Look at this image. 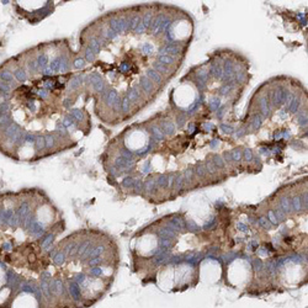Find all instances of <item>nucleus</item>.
I'll return each mask as SVG.
<instances>
[{
    "mask_svg": "<svg viewBox=\"0 0 308 308\" xmlns=\"http://www.w3.org/2000/svg\"><path fill=\"white\" fill-rule=\"evenodd\" d=\"M159 53L160 56L162 54H178L179 53V47L174 43H169V45H165L163 46L162 48H159Z\"/></svg>",
    "mask_w": 308,
    "mask_h": 308,
    "instance_id": "nucleus-1",
    "label": "nucleus"
},
{
    "mask_svg": "<svg viewBox=\"0 0 308 308\" xmlns=\"http://www.w3.org/2000/svg\"><path fill=\"white\" fill-rule=\"evenodd\" d=\"M139 88L142 89L146 94L151 93V91H153V89H154L153 83L149 80L147 77H142V78H140V80H139Z\"/></svg>",
    "mask_w": 308,
    "mask_h": 308,
    "instance_id": "nucleus-2",
    "label": "nucleus"
},
{
    "mask_svg": "<svg viewBox=\"0 0 308 308\" xmlns=\"http://www.w3.org/2000/svg\"><path fill=\"white\" fill-rule=\"evenodd\" d=\"M160 129L163 131L164 135L171 136L174 132H175V124H174L171 121H163L160 124Z\"/></svg>",
    "mask_w": 308,
    "mask_h": 308,
    "instance_id": "nucleus-3",
    "label": "nucleus"
},
{
    "mask_svg": "<svg viewBox=\"0 0 308 308\" xmlns=\"http://www.w3.org/2000/svg\"><path fill=\"white\" fill-rule=\"evenodd\" d=\"M282 89H284L282 86H279L277 89L274 90L272 102H274V105H275V106H280V105L284 104V101H282Z\"/></svg>",
    "mask_w": 308,
    "mask_h": 308,
    "instance_id": "nucleus-4",
    "label": "nucleus"
},
{
    "mask_svg": "<svg viewBox=\"0 0 308 308\" xmlns=\"http://www.w3.org/2000/svg\"><path fill=\"white\" fill-rule=\"evenodd\" d=\"M146 77L151 80L152 83L154 81V83H157V84H159V83H162V77H160V74L158 73V72H155L154 69H148L147 70V73H146Z\"/></svg>",
    "mask_w": 308,
    "mask_h": 308,
    "instance_id": "nucleus-5",
    "label": "nucleus"
},
{
    "mask_svg": "<svg viewBox=\"0 0 308 308\" xmlns=\"http://www.w3.org/2000/svg\"><path fill=\"white\" fill-rule=\"evenodd\" d=\"M259 105H260V110H261V113L265 116V117H268L270 115V107H269V101H268V97H261L260 101H259Z\"/></svg>",
    "mask_w": 308,
    "mask_h": 308,
    "instance_id": "nucleus-6",
    "label": "nucleus"
},
{
    "mask_svg": "<svg viewBox=\"0 0 308 308\" xmlns=\"http://www.w3.org/2000/svg\"><path fill=\"white\" fill-rule=\"evenodd\" d=\"M166 19V16L165 15H163V14H160V15H158L157 18L152 21V23H151V29H152V31H153V33H155L157 32V30L159 29V26L163 23V21Z\"/></svg>",
    "mask_w": 308,
    "mask_h": 308,
    "instance_id": "nucleus-7",
    "label": "nucleus"
},
{
    "mask_svg": "<svg viewBox=\"0 0 308 308\" xmlns=\"http://www.w3.org/2000/svg\"><path fill=\"white\" fill-rule=\"evenodd\" d=\"M202 100H203V95H198L197 97H196V100L195 101L191 104L190 106H189V109H187V113L189 115H192L195 111H197V109L200 107V105H201V102H202Z\"/></svg>",
    "mask_w": 308,
    "mask_h": 308,
    "instance_id": "nucleus-8",
    "label": "nucleus"
},
{
    "mask_svg": "<svg viewBox=\"0 0 308 308\" xmlns=\"http://www.w3.org/2000/svg\"><path fill=\"white\" fill-rule=\"evenodd\" d=\"M157 62H159L164 65H171V64L175 63V58H174L173 56H169V54H162V56L159 54Z\"/></svg>",
    "mask_w": 308,
    "mask_h": 308,
    "instance_id": "nucleus-9",
    "label": "nucleus"
},
{
    "mask_svg": "<svg viewBox=\"0 0 308 308\" xmlns=\"http://www.w3.org/2000/svg\"><path fill=\"white\" fill-rule=\"evenodd\" d=\"M196 77H197L198 81H201V83H203V84H206V83L209 81V79H210L209 70H207V69H200L196 73Z\"/></svg>",
    "mask_w": 308,
    "mask_h": 308,
    "instance_id": "nucleus-10",
    "label": "nucleus"
},
{
    "mask_svg": "<svg viewBox=\"0 0 308 308\" xmlns=\"http://www.w3.org/2000/svg\"><path fill=\"white\" fill-rule=\"evenodd\" d=\"M165 137V135L163 133V131L160 129V127L158 126H153L152 127V138L154 140H163Z\"/></svg>",
    "mask_w": 308,
    "mask_h": 308,
    "instance_id": "nucleus-11",
    "label": "nucleus"
},
{
    "mask_svg": "<svg viewBox=\"0 0 308 308\" xmlns=\"http://www.w3.org/2000/svg\"><path fill=\"white\" fill-rule=\"evenodd\" d=\"M174 26H175V22H171L170 26H168L165 29V36H166V40L168 41H175V35H174Z\"/></svg>",
    "mask_w": 308,
    "mask_h": 308,
    "instance_id": "nucleus-12",
    "label": "nucleus"
},
{
    "mask_svg": "<svg viewBox=\"0 0 308 308\" xmlns=\"http://www.w3.org/2000/svg\"><path fill=\"white\" fill-rule=\"evenodd\" d=\"M209 107L211 111H217L221 107V100L218 97H212L209 101Z\"/></svg>",
    "mask_w": 308,
    "mask_h": 308,
    "instance_id": "nucleus-13",
    "label": "nucleus"
},
{
    "mask_svg": "<svg viewBox=\"0 0 308 308\" xmlns=\"http://www.w3.org/2000/svg\"><path fill=\"white\" fill-rule=\"evenodd\" d=\"M296 119H297V121H298L299 126H302V127H306V126H307V115H306L304 111L298 112L297 116H296Z\"/></svg>",
    "mask_w": 308,
    "mask_h": 308,
    "instance_id": "nucleus-14",
    "label": "nucleus"
},
{
    "mask_svg": "<svg viewBox=\"0 0 308 308\" xmlns=\"http://www.w3.org/2000/svg\"><path fill=\"white\" fill-rule=\"evenodd\" d=\"M153 67H154V70H155V72H160V73H163V74H168V73L170 72L168 67L164 65V64H162V63H159V62H154Z\"/></svg>",
    "mask_w": 308,
    "mask_h": 308,
    "instance_id": "nucleus-15",
    "label": "nucleus"
},
{
    "mask_svg": "<svg viewBox=\"0 0 308 308\" xmlns=\"http://www.w3.org/2000/svg\"><path fill=\"white\" fill-rule=\"evenodd\" d=\"M261 117L259 115H254L253 119H252V128L253 129H259L260 126H261Z\"/></svg>",
    "mask_w": 308,
    "mask_h": 308,
    "instance_id": "nucleus-16",
    "label": "nucleus"
},
{
    "mask_svg": "<svg viewBox=\"0 0 308 308\" xmlns=\"http://www.w3.org/2000/svg\"><path fill=\"white\" fill-rule=\"evenodd\" d=\"M299 105H301V101H299V99L298 97H293V100H292V104H291V106H290V111L292 112V113H296V112H298V107H299Z\"/></svg>",
    "mask_w": 308,
    "mask_h": 308,
    "instance_id": "nucleus-17",
    "label": "nucleus"
},
{
    "mask_svg": "<svg viewBox=\"0 0 308 308\" xmlns=\"http://www.w3.org/2000/svg\"><path fill=\"white\" fill-rule=\"evenodd\" d=\"M128 22H129V23H128V27H129L131 30H135V29L137 27V25L140 22V18H139L138 15H135L131 20H128Z\"/></svg>",
    "mask_w": 308,
    "mask_h": 308,
    "instance_id": "nucleus-18",
    "label": "nucleus"
},
{
    "mask_svg": "<svg viewBox=\"0 0 308 308\" xmlns=\"http://www.w3.org/2000/svg\"><path fill=\"white\" fill-rule=\"evenodd\" d=\"M230 157H232V160L239 162L240 159H242V157H243L242 151H240V149H233V151L230 152Z\"/></svg>",
    "mask_w": 308,
    "mask_h": 308,
    "instance_id": "nucleus-19",
    "label": "nucleus"
},
{
    "mask_svg": "<svg viewBox=\"0 0 308 308\" xmlns=\"http://www.w3.org/2000/svg\"><path fill=\"white\" fill-rule=\"evenodd\" d=\"M213 164L216 165V168H223L224 166V160H223V158L221 157V155H218V154H216V155H213Z\"/></svg>",
    "mask_w": 308,
    "mask_h": 308,
    "instance_id": "nucleus-20",
    "label": "nucleus"
},
{
    "mask_svg": "<svg viewBox=\"0 0 308 308\" xmlns=\"http://www.w3.org/2000/svg\"><path fill=\"white\" fill-rule=\"evenodd\" d=\"M280 206H281V209L284 210V211L291 212V203H290V200H288V198H286V197L282 198L281 202H280Z\"/></svg>",
    "mask_w": 308,
    "mask_h": 308,
    "instance_id": "nucleus-21",
    "label": "nucleus"
},
{
    "mask_svg": "<svg viewBox=\"0 0 308 308\" xmlns=\"http://www.w3.org/2000/svg\"><path fill=\"white\" fill-rule=\"evenodd\" d=\"M205 168H206V171H209L210 174H214L216 170H217V168H216V165L213 164L212 160H206V163H205Z\"/></svg>",
    "mask_w": 308,
    "mask_h": 308,
    "instance_id": "nucleus-22",
    "label": "nucleus"
},
{
    "mask_svg": "<svg viewBox=\"0 0 308 308\" xmlns=\"http://www.w3.org/2000/svg\"><path fill=\"white\" fill-rule=\"evenodd\" d=\"M140 51H142L144 54H152L153 51H154V47L151 43H144V45H142V47H140Z\"/></svg>",
    "mask_w": 308,
    "mask_h": 308,
    "instance_id": "nucleus-23",
    "label": "nucleus"
},
{
    "mask_svg": "<svg viewBox=\"0 0 308 308\" xmlns=\"http://www.w3.org/2000/svg\"><path fill=\"white\" fill-rule=\"evenodd\" d=\"M152 18H153V14H152V12H147V14L144 15V18H143V20H142V23L144 25V27H146V29L151 26V23H152Z\"/></svg>",
    "mask_w": 308,
    "mask_h": 308,
    "instance_id": "nucleus-24",
    "label": "nucleus"
},
{
    "mask_svg": "<svg viewBox=\"0 0 308 308\" xmlns=\"http://www.w3.org/2000/svg\"><path fill=\"white\" fill-rule=\"evenodd\" d=\"M157 182L160 187H168V175H160L158 178Z\"/></svg>",
    "mask_w": 308,
    "mask_h": 308,
    "instance_id": "nucleus-25",
    "label": "nucleus"
},
{
    "mask_svg": "<svg viewBox=\"0 0 308 308\" xmlns=\"http://www.w3.org/2000/svg\"><path fill=\"white\" fill-rule=\"evenodd\" d=\"M245 79H247V75L243 70H240L238 73L234 74V80L236 81H239V83H245Z\"/></svg>",
    "mask_w": 308,
    "mask_h": 308,
    "instance_id": "nucleus-26",
    "label": "nucleus"
},
{
    "mask_svg": "<svg viewBox=\"0 0 308 308\" xmlns=\"http://www.w3.org/2000/svg\"><path fill=\"white\" fill-rule=\"evenodd\" d=\"M293 97H295L293 94H291V93L287 94V96H286V99H285V102H284V104H285V110H284V111L290 110V106H291V104H292Z\"/></svg>",
    "mask_w": 308,
    "mask_h": 308,
    "instance_id": "nucleus-27",
    "label": "nucleus"
},
{
    "mask_svg": "<svg viewBox=\"0 0 308 308\" xmlns=\"http://www.w3.org/2000/svg\"><path fill=\"white\" fill-rule=\"evenodd\" d=\"M72 117L77 119V120H79V121H83V120H84V113H83V111L75 109V110L72 111Z\"/></svg>",
    "mask_w": 308,
    "mask_h": 308,
    "instance_id": "nucleus-28",
    "label": "nucleus"
},
{
    "mask_svg": "<svg viewBox=\"0 0 308 308\" xmlns=\"http://www.w3.org/2000/svg\"><path fill=\"white\" fill-rule=\"evenodd\" d=\"M121 107H122L123 112H128L129 111V100H128L127 96H124V99L121 101Z\"/></svg>",
    "mask_w": 308,
    "mask_h": 308,
    "instance_id": "nucleus-29",
    "label": "nucleus"
},
{
    "mask_svg": "<svg viewBox=\"0 0 308 308\" xmlns=\"http://www.w3.org/2000/svg\"><path fill=\"white\" fill-rule=\"evenodd\" d=\"M222 77H223V67L219 63H217V68H216V72H214V78L221 80Z\"/></svg>",
    "mask_w": 308,
    "mask_h": 308,
    "instance_id": "nucleus-30",
    "label": "nucleus"
},
{
    "mask_svg": "<svg viewBox=\"0 0 308 308\" xmlns=\"http://www.w3.org/2000/svg\"><path fill=\"white\" fill-rule=\"evenodd\" d=\"M206 168H205V165L203 164H197V166H196V174L198 176H205L206 175Z\"/></svg>",
    "mask_w": 308,
    "mask_h": 308,
    "instance_id": "nucleus-31",
    "label": "nucleus"
},
{
    "mask_svg": "<svg viewBox=\"0 0 308 308\" xmlns=\"http://www.w3.org/2000/svg\"><path fill=\"white\" fill-rule=\"evenodd\" d=\"M232 85H227V84H224L223 86H221V89H219V95H222V96H224V95H227V94H229V91L232 90Z\"/></svg>",
    "mask_w": 308,
    "mask_h": 308,
    "instance_id": "nucleus-32",
    "label": "nucleus"
},
{
    "mask_svg": "<svg viewBox=\"0 0 308 308\" xmlns=\"http://www.w3.org/2000/svg\"><path fill=\"white\" fill-rule=\"evenodd\" d=\"M221 129L224 132V133H227V135H230V133H233V127L232 126H229V124H226V123H222L221 124Z\"/></svg>",
    "mask_w": 308,
    "mask_h": 308,
    "instance_id": "nucleus-33",
    "label": "nucleus"
},
{
    "mask_svg": "<svg viewBox=\"0 0 308 308\" xmlns=\"http://www.w3.org/2000/svg\"><path fill=\"white\" fill-rule=\"evenodd\" d=\"M85 58H86V61H88V62H93V61L95 59V54H94V52L91 51L90 48L86 49V52H85Z\"/></svg>",
    "mask_w": 308,
    "mask_h": 308,
    "instance_id": "nucleus-34",
    "label": "nucleus"
},
{
    "mask_svg": "<svg viewBox=\"0 0 308 308\" xmlns=\"http://www.w3.org/2000/svg\"><path fill=\"white\" fill-rule=\"evenodd\" d=\"M292 203H293V209H295L296 211H299V210H301V200H299L298 197H293Z\"/></svg>",
    "mask_w": 308,
    "mask_h": 308,
    "instance_id": "nucleus-35",
    "label": "nucleus"
},
{
    "mask_svg": "<svg viewBox=\"0 0 308 308\" xmlns=\"http://www.w3.org/2000/svg\"><path fill=\"white\" fill-rule=\"evenodd\" d=\"M242 154L245 158V160H252L253 159V153H252L250 149H244V152Z\"/></svg>",
    "mask_w": 308,
    "mask_h": 308,
    "instance_id": "nucleus-36",
    "label": "nucleus"
},
{
    "mask_svg": "<svg viewBox=\"0 0 308 308\" xmlns=\"http://www.w3.org/2000/svg\"><path fill=\"white\" fill-rule=\"evenodd\" d=\"M259 222H260V224H261V226H263L264 228H266V229H269V228L271 227V224H270V222H269L268 219H266L265 217H261V218L259 219Z\"/></svg>",
    "mask_w": 308,
    "mask_h": 308,
    "instance_id": "nucleus-37",
    "label": "nucleus"
},
{
    "mask_svg": "<svg viewBox=\"0 0 308 308\" xmlns=\"http://www.w3.org/2000/svg\"><path fill=\"white\" fill-rule=\"evenodd\" d=\"M185 120H186L185 115H179L178 119H176V121H178V127H182V126H184Z\"/></svg>",
    "mask_w": 308,
    "mask_h": 308,
    "instance_id": "nucleus-38",
    "label": "nucleus"
},
{
    "mask_svg": "<svg viewBox=\"0 0 308 308\" xmlns=\"http://www.w3.org/2000/svg\"><path fill=\"white\" fill-rule=\"evenodd\" d=\"M84 65H85V62H84V59H81V58H78V59L74 61V67H75V68H83Z\"/></svg>",
    "mask_w": 308,
    "mask_h": 308,
    "instance_id": "nucleus-39",
    "label": "nucleus"
},
{
    "mask_svg": "<svg viewBox=\"0 0 308 308\" xmlns=\"http://www.w3.org/2000/svg\"><path fill=\"white\" fill-rule=\"evenodd\" d=\"M135 31H136L137 33H139V35H140V33H144V32H146V27H144V25H143L142 22H139V23L137 25V27L135 29Z\"/></svg>",
    "mask_w": 308,
    "mask_h": 308,
    "instance_id": "nucleus-40",
    "label": "nucleus"
},
{
    "mask_svg": "<svg viewBox=\"0 0 308 308\" xmlns=\"http://www.w3.org/2000/svg\"><path fill=\"white\" fill-rule=\"evenodd\" d=\"M276 218H279L280 221H284V219H285V213L282 212V210H280V209L276 210Z\"/></svg>",
    "mask_w": 308,
    "mask_h": 308,
    "instance_id": "nucleus-41",
    "label": "nucleus"
},
{
    "mask_svg": "<svg viewBox=\"0 0 308 308\" xmlns=\"http://www.w3.org/2000/svg\"><path fill=\"white\" fill-rule=\"evenodd\" d=\"M224 112H226V107H224V106H221L219 109L217 110V117H218V119H222V117H223V115H224Z\"/></svg>",
    "mask_w": 308,
    "mask_h": 308,
    "instance_id": "nucleus-42",
    "label": "nucleus"
},
{
    "mask_svg": "<svg viewBox=\"0 0 308 308\" xmlns=\"http://www.w3.org/2000/svg\"><path fill=\"white\" fill-rule=\"evenodd\" d=\"M191 176H192V170H191V169H187V170H185L184 176H182V178H184L185 180H190Z\"/></svg>",
    "mask_w": 308,
    "mask_h": 308,
    "instance_id": "nucleus-43",
    "label": "nucleus"
},
{
    "mask_svg": "<svg viewBox=\"0 0 308 308\" xmlns=\"http://www.w3.org/2000/svg\"><path fill=\"white\" fill-rule=\"evenodd\" d=\"M269 218H270V221H271L272 223L277 224V218H276L275 213H274V211H270V212H269Z\"/></svg>",
    "mask_w": 308,
    "mask_h": 308,
    "instance_id": "nucleus-44",
    "label": "nucleus"
},
{
    "mask_svg": "<svg viewBox=\"0 0 308 308\" xmlns=\"http://www.w3.org/2000/svg\"><path fill=\"white\" fill-rule=\"evenodd\" d=\"M203 128H205L206 131H209V132H210V131H212V129L214 128V124L211 123V122H207V123L203 124Z\"/></svg>",
    "mask_w": 308,
    "mask_h": 308,
    "instance_id": "nucleus-45",
    "label": "nucleus"
},
{
    "mask_svg": "<svg viewBox=\"0 0 308 308\" xmlns=\"http://www.w3.org/2000/svg\"><path fill=\"white\" fill-rule=\"evenodd\" d=\"M244 133H245V128H240V129L237 131V133L234 136H236V138H240V137L244 136Z\"/></svg>",
    "mask_w": 308,
    "mask_h": 308,
    "instance_id": "nucleus-46",
    "label": "nucleus"
},
{
    "mask_svg": "<svg viewBox=\"0 0 308 308\" xmlns=\"http://www.w3.org/2000/svg\"><path fill=\"white\" fill-rule=\"evenodd\" d=\"M120 69H121V72H128L129 70V64H127V63H122L121 64V67H120Z\"/></svg>",
    "mask_w": 308,
    "mask_h": 308,
    "instance_id": "nucleus-47",
    "label": "nucleus"
},
{
    "mask_svg": "<svg viewBox=\"0 0 308 308\" xmlns=\"http://www.w3.org/2000/svg\"><path fill=\"white\" fill-rule=\"evenodd\" d=\"M223 158H224V160L226 162H232V157H230V153L229 152H224V154H223Z\"/></svg>",
    "mask_w": 308,
    "mask_h": 308,
    "instance_id": "nucleus-48",
    "label": "nucleus"
},
{
    "mask_svg": "<svg viewBox=\"0 0 308 308\" xmlns=\"http://www.w3.org/2000/svg\"><path fill=\"white\" fill-rule=\"evenodd\" d=\"M149 170H151V163H149V162H146V164H144V166H143V173L147 174Z\"/></svg>",
    "mask_w": 308,
    "mask_h": 308,
    "instance_id": "nucleus-49",
    "label": "nucleus"
},
{
    "mask_svg": "<svg viewBox=\"0 0 308 308\" xmlns=\"http://www.w3.org/2000/svg\"><path fill=\"white\" fill-rule=\"evenodd\" d=\"M218 146H219V142H218V139H213V140H212V142L210 143V147H211L212 149H214L216 147H218Z\"/></svg>",
    "mask_w": 308,
    "mask_h": 308,
    "instance_id": "nucleus-50",
    "label": "nucleus"
},
{
    "mask_svg": "<svg viewBox=\"0 0 308 308\" xmlns=\"http://www.w3.org/2000/svg\"><path fill=\"white\" fill-rule=\"evenodd\" d=\"M282 133V137L284 138H286V139H290L291 138V132L290 131H284V132H281Z\"/></svg>",
    "mask_w": 308,
    "mask_h": 308,
    "instance_id": "nucleus-51",
    "label": "nucleus"
},
{
    "mask_svg": "<svg viewBox=\"0 0 308 308\" xmlns=\"http://www.w3.org/2000/svg\"><path fill=\"white\" fill-rule=\"evenodd\" d=\"M281 137H282V133H281L280 131H277V132L274 133V139H275V140H279Z\"/></svg>",
    "mask_w": 308,
    "mask_h": 308,
    "instance_id": "nucleus-52",
    "label": "nucleus"
},
{
    "mask_svg": "<svg viewBox=\"0 0 308 308\" xmlns=\"http://www.w3.org/2000/svg\"><path fill=\"white\" fill-rule=\"evenodd\" d=\"M195 131H196V127H195V124H194V123H191V124H190V126H189V133H190V135H192V133H194Z\"/></svg>",
    "mask_w": 308,
    "mask_h": 308,
    "instance_id": "nucleus-53",
    "label": "nucleus"
},
{
    "mask_svg": "<svg viewBox=\"0 0 308 308\" xmlns=\"http://www.w3.org/2000/svg\"><path fill=\"white\" fill-rule=\"evenodd\" d=\"M195 84H196V86H198V89H201V90H202V89L206 86V84H203V83L198 81V80H196V83H195Z\"/></svg>",
    "mask_w": 308,
    "mask_h": 308,
    "instance_id": "nucleus-54",
    "label": "nucleus"
},
{
    "mask_svg": "<svg viewBox=\"0 0 308 308\" xmlns=\"http://www.w3.org/2000/svg\"><path fill=\"white\" fill-rule=\"evenodd\" d=\"M238 227L240 228V230H247V226H244L243 223H239V224H238Z\"/></svg>",
    "mask_w": 308,
    "mask_h": 308,
    "instance_id": "nucleus-55",
    "label": "nucleus"
},
{
    "mask_svg": "<svg viewBox=\"0 0 308 308\" xmlns=\"http://www.w3.org/2000/svg\"><path fill=\"white\" fill-rule=\"evenodd\" d=\"M260 153H261V154H269V152H268V149H266V148H261V149H260Z\"/></svg>",
    "mask_w": 308,
    "mask_h": 308,
    "instance_id": "nucleus-56",
    "label": "nucleus"
},
{
    "mask_svg": "<svg viewBox=\"0 0 308 308\" xmlns=\"http://www.w3.org/2000/svg\"><path fill=\"white\" fill-rule=\"evenodd\" d=\"M286 111H280V117L281 119H285L286 117V113H285Z\"/></svg>",
    "mask_w": 308,
    "mask_h": 308,
    "instance_id": "nucleus-57",
    "label": "nucleus"
},
{
    "mask_svg": "<svg viewBox=\"0 0 308 308\" xmlns=\"http://www.w3.org/2000/svg\"><path fill=\"white\" fill-rule=\"evenodd\" d=\"M303 16H304L303 14H298V15H297V18H298V19H302V18H303Z\"/></svg>",
    "mask_w": 308,
    "mask_h": 308,
    "instance_id": "nucleus-58",
    "label": "nucleus"
}]
</instances>
